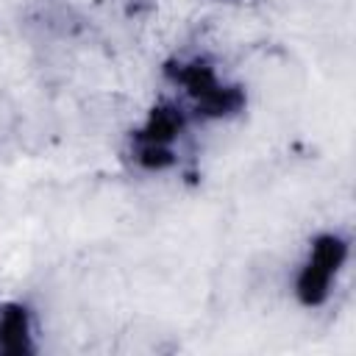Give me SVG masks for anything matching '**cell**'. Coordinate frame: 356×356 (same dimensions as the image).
<instances>
[{
	"label": "cell",
	"mask_w": 356,
	"mask_h": 356,
	"mask_svg": "<svg viewBox=\"0 0 356 356\" xmlns=\"http://www.w3.org/2000/svg\"><path fill=\"white\" fill-rule=\"evenodd\" d=\"M348 245L339 236H323L317 239V245L309 253V261L300 270L298 278V295L303 298V303H320L328 295V286L339 270V264L345 261Z\"/></svg>",
	"instance_id": "cell-1"
},
{
	"label": "cell",
	"mask_w": 356,
	"mask_h": 356,
	"mask_svg": "<svg viewBox=\"0 0 356 356\" xmlns=\"http://www.w3.org/2000/svg\"><path fill=\"white\" fill-rule=\"evenodd\" d=\"M181 81L184 86L189 89V95L197 100V106L209 114H225V111H234L236 103H239V95L228 86H222L217 81V75L206 67V64H189L184 72H181Z\"/></svg>",
	"instance_id": "cell-2"
},
{
	"label": "cell",
	"mask_w": 356,
	"mask_h": 356,
	"mask_svg": "<svg viewBox=\"0 0 356 356\" xmlns=\"http://www.w3.org/2000/svg\"><path fill=\"white\" fill-rule=\"evenodd\" d=\"M28 320H25V312L19 309H11L0 317V345L6 350H22L28 348Z\"/></svg>",
	"instance_id": "cell-3"
}]
</instances>
